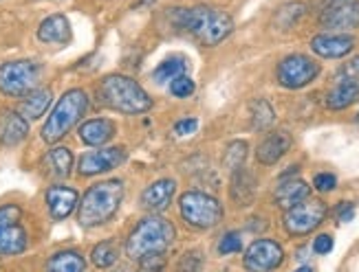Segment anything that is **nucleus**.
<instances>
[{
    "label": "nucleus",
    "instance_id": "1",
    "mask_svg": "<svg viewBox=\"0 0 359 272\" xmlns=\"http://www.w3.org/2000/svg\"><path fill=\"white\" fill-rule=\"evenodd\" d=\"M177 231L172 222L161 215H150L133 229L126 239V252L130 259L148 262V259H161V255L175 244Z\"/></svg>",
    "mask_w": 359,
    "mask_h": 272
},
{
    "label": "nucleus",
    "instance_id": "2",
    "mask_svg": "<svg viewBox=\"0 0 359 272\" xmlns=\"http://www.w3.org/2000/svg\"><path fill=\"white\" fill-rule=\"evenodd\" d=\"M175 22L179 29L187 31L194 40L203 46H216L221 44L231 31L233 20L231 15L214 9V7H192V9H175Z\"/></svg>",
    "mask_w": 359,
    "mask_h": 272
},
{
    "label": "nucleus",
    "instance_id": "3",
    "mask_svg": "<svg viewBox=\"0 0 359 272\" xmlns=\"http://www.w3.org/2000/svg\"><path fill=\"white\" fill-rule=\"evenodd\" d=\"M97 99L102 106L121 112V115H142V112H148L152 108L148 92L126 75L104 77L97 86Z\"/></svg>",
    "mask_w": 359,
    "mask_h": 272
},
{
    "label": "nucleus",
    "instance_id": "4",
    "mask_svg": "<svg viewBox=\"0 0 359 272\" xmlns=\"http://www.w3.org/2000/svg\"><path fill=\"white\" fill-rule=\"evenodd\" d=\"M123 200V182L121 180H102L93 185L82 202L80 211H77V222L84 229L102 227L108 220H113L119 211V204Z\"/></svg>",
    "mask_w": 359,
    "mask_h": 272
},
{
    "label": "nucleus",
    "instance_id": "5",
    "mask_svg": "<svg viewBox=\"0 0 359 272\" xmlns=\"http://www.w3.org/2000/svg\"><path fill=\"white\" fill-rule=\"evenodd\" d=\"M86 110L88 94L82 88H73L65 92L42 127V138L46 143H57L60 138H65L75 127V123L86 115Z\"/></svg>",
    "mask_w": 359,
    "mask_h": 272
},
{
    "label": "nucleus",
    "instance_id": "6",
    "mask_svg": "<svg viewBox=\"0 0 359 272\" xmlns=\"http://www.w3.org/2000/svg\"><path fill=\"white\" fill-rule=\"evenodd\" d=\"M42 77V66L31 59H15L0 64V92L7 97H25L36 90Z\"/></svg>",
    "mask_w": 359,
    "mask_h": 272
},
{
    "label": "nucleus",
    "instance_id": "7",
    "mask_svg": "<svg viewBox=\"0 0 359 272\" xmlns=\"http://www.w3.org/2000/svg\"><path fill=\"white\" fill-rule=\"evenodd\" d=\"M179 211L183 220L194 229L208 231L223 220V206L216 198L203 191H187L179 198Z\"/></svg>",
    "mask_w": 359,
    "mask_h": 272
},
{
    "label": "nucleus",
    "instance_id": "8",
    "mask_svg": "<svg viewBox=\"0 0 359 272\" xmlns=\"http://www.w3.org/2000/svg\"><path fill=\"white\" fill-rule=\"evenodd\" d=\"M29 246V233L22 222V209L18 204L0 206V257H13Z\"/></svg>",
    "mask_w": 359,
    "mask_h": 272
},
{
    "label": "nucleus",
    "instance_id": "9",
    "mask_svg": "<svg viewBox=\"0 0 359 272\" xmlns=\"http://www.w3.org/2000/svg\"><path fill=\"white\" fill-rule=\"evenodd\" d=\"M326 213H329V209H326V204L322 200H309L306 198L300 204L287 209L283 222H285V229L289 235L302 237V235L313 233L324 222Z\"/></svg>",
    "mask_w": 359,
    "mask_h": 272
},
{
    "label": "nucleus",
    "instance_id": "10",
    "mask_svg": "<svg viewBox=\"0 0 359 272\" xmlns=\"http://www.w3.org/2000/svg\"><path fill=\"white\" fill-rule=\"evenodd\" d=\"M276 75L280 86H285L289 90H300L320 75V64L316 59H311L309 55L295 53L278 64Z\"/></svg>",
    "mask_w": 359,
    "mask_h": 272
},
{
    "label": "nucleus",
    "instance_id": "11",
    "mask_svg": "<svg viewBox=\"0 0 359 272\" xmlns=\"http://www.w3.org/2000/svg\"><path fill=\"white\" fill-rule=\"evenodd\" d=\"M245 268L254 272L276 270L285 262V250L273 239H256L245 252Z\"/></svg>",
    "mask_w": 359,
    "mask_h": 272
},
{
    "label": "nucleus",
    "instance_id": "12",
    "mask_svg": "<svg viewBox=\"0 0 359 272\" xmlns=\"http://www.w3.org/2000/svg\"><path fill=\"white\" fill-rule=\"evenodd\" d=\"M126 161V150L123 148H106L97 152H88L84 154L80 161H77V171L80 176H97L104 171H111L119 167Z\"/></svg>",
    "mask_w": 359,
    "mask_h": 272
},
{
    "label": "nucleus",
    "instance_id": "13",
    "mask_svg": "<svg viewBox=\"0 0 359 272\" xmlns=\"http://www.w3.org/2000/svg\"><path fill=\"white\" fill-rule=\"evenodd\" d=\"M324 29L333 31H348L359 27V0H341L329 7L320 18Z\"/></svg>",
    "mask_w": 359,
    "mask_h": 272
},
{
    "label": "nucleus",
    "instance_id": "14",
    "mask_svg": "<svg viewBox=\"0 0 359 272\" xmlns=\"http://www.w3.org/2000/svg\"><path fill=\"white\" fill-rule=\"evenodd\" d=\"M311 49L320 57L339 59L346 57L355 49V38L348 34H322L311 40Z\"/></svg>",
    "mask_w": 359,
    "mask_h": 272
},
{
    "label": "nucleus",
    "instance_id": "15",
    "mask_svg": "<svg viewBox=\"0 0 359 272\" xmlns=\"http://www.w3.org/2000/svg\"><path fill=\"white\" fill-rule=\"evenodd\" d=\"M77 202H80V194L75 189L65 187V185H53L46 189V206L53 220H67L73 211Z\"/></svg>",
    "mask_w": 359,
    "mask_h": 272
},
{
    "label": "nucleus",
    "instance_id": "16",
    "mask_svg": "<svg viewBox=\"0 0 359 272\" xmlns=\"http://www.w3.org/2000/svg\"><path fill=\"white\" fill-rule=\"evenodd\" d=\"M175 191H177V182L170 180V178H161L157 182H152L150 187L144 189L142 206L150 213L165 211L170 206V202H172V198H175Z\"/></svg>",
    "mask_w": 359,
    "mask_h": 272
},
{
    "label": "nucleus",
    "instance_id": "17",
    "mask_svg": "<svg viewBox=\"0 0 359 272\" xmlns=\"http://www.w3.org/2000/svg\"><path fill=\"white\" fill-rule=\"evenodd\" d=\"M291 148V136L289 132H271L267 138H264L258 150H256V158L260 165H276L280 158H283Z\"/></svg>",
    "mask_w": 359,
    "mask_h": 272
},
{
    "label": "nucleus",
    "instance_id": "18",
    "mask_svg": "<svg viewBox=\"0 0 359 272\" xmlns=\"http://www.w3.org/2000/svg\"><path fill=\"white\" fill-rule=\"evenodd\" d=\"M256 187H258L256 176L249 171V169L241 167L236 171H231L229 196H231V200L236 202L238 206H249V204L254 202V198H256Z\"/></svg>",
    "mask_w": 359,
    "mask_h": 272
},
{
    "label": "nucleus",
    "instance_id": "19",
    "mask_svg": "<svg viewBox=\"0 0 359 272\" xmlns=\"http://www.w3.org/2000/svg\"><path fill=\"white\" fill-rule=\"evenodd\" d=\"M29 134V123L20 112H5L0 117V143L5 148H15Z\"/></svg>",
    "mask_w": 359,
    "mask_h": 272
},
{
    "label": "nucleus",
    "instance_id": "20",
    "mask_svg": "<svg viewBox=\"0 0 359 272\" xmlns=\"http://www.w3.org/2000/svg\"><path fill=\"white\" fill-rule=\"evenodd\" d=\"M355 101H359V79L353 77L339 79L326 94V108L329 110H346Z\"/></svg>",
    "mask_w": 359,
    "mask_h": 272
},
{
    "label": "nucleus",
    "instance_id": "21",
    "mask_svg": "<svg viewBox=\"0 0 359 272\" xmlns=\"http://www.w3.org/2000/svg\"><path fill=\"white\" fill-rule=\"evenodd\" d=\"M38 40L44 44H67L71 40V24L67 15L55 13L44 18L38 27Z\"/></svg>",
    "mask_w": 359,
    "mask_h": 272
},
{
    "label": "nucleus",
    "instance_id": "22",
    "mask_svg": "<svg viewBox=\"0 0 359 272\" xmlns=\"http://www.w3.org/2000/svg\"><path fill=\"white\" fill-rule=\"evenodd\" d=\"M115 132H117V125L111 119H90L82 123L80 138L90 148H100V145H106V143L115 136Z\"/></svg>",
    "mask_w": 359,
    "mask_h": 272
},
{
    "label": "nucleus",
    "instance_id": "23",
    "mask_svg": "<svg viewBox=\"0 0 359 272\" xmlns=\"http://www.w3.org/2000/svg\"><path fill=\"white\" fill-rule=\"evenodd\" d=\"M311 196V187L304 180H285L276 189L273 200L280 209H291V206L300 204L302 200H306Z\"/></svg>",
    "mask_w": 359,
    "mask_h": 272
},
{
    "label": "nucleus",
    "instance_id": "24",
    "mask_svg": "<svg viewBox=\"0 0 359 272\" xmlns=\"http://www.w3.org/2000/svg\"><path fill=\"white\" fill-rule=\"evenodd\" d=\"M51 99H53V94H51L49 88H36V90H31L29 94H25L18 112L25 119L36 121V119H40L44 115L46 108L51 106Z\"/></svg>",
    "mask_w": 359,
    "mask_h": 272
},
{
    "label": "nucleus",
    "instance_id": "25",
    "mask_svg": "<svg viewBox=\"0 0 359 272\" xmlns=\"http://www.w3.org/2000/svg\"><path fill=\"white\" fill-rule=\"evenodd\" d=\"M46 268L53 272H82L86 268V262L77 250H60L46 262Z\"/></svg>",
    "mask_w": 359,
    "mask_h": 272
},
{
    "label": "nucleus",
    "instance_id": "26",
    "mask_svg": "<svg viewBox=\"0 0 359 272\" xmlns=\"http://www.w3.org/2000/svg\"><path fill=\"white\" fill-rule=\"evenodd\" d=\"M44 163L51 169L53 176H57V178H67L73 167V154L67 148H53L49 154H46Z\"/></svg>",
    "mask_w": 359,
    "mask_h": 272
},
{
    "label": "nucleus",
    "instance_id": "27",
    "mask_svg": "<svg viewBox=\"0 0 359 272\" xmlns=\"http://www.w3.org/2000/svg\"><path fill=\"white\" fill-rule=\"evenodd\" d=\"M249 112H252L254 130H267V127H271L276 121V112H273L271 103L264 99H254L252 106H249Z\"/></svg>",
    "mask_w": 359,
    "mask_h": 272
},
{
    "label": "nucleus",
    "instance_id": "28",
    "mask_svg": "<svg viewBox=\"0 0 359 272\" xmlns=\"http://www.w3.org/2000/svg\"><path fill=\"white\" fill-rule=\"evenodd\" d=\"M185 73V59L183 57H170L165 62H161L157 69H154L152 77H154V82L157 84H168V82H172L175 77L183 75Z\"/></svg>",
    "mask_w": 359,
    "mask_h": 272
},
{
    "label": "nucleus",
    "instance_id": "29",
    "mask_svg": "<svg viewBox=\"0 0 359 272\" xmlns=\"http://www.w3.org/2000/svg\"><path fill=\"white\" fill-rule=\"evenodd\" d=\"M90 257L97 268H108L119 259V246L113 242V239H104V242H100L95 248H93Z\"/></svg>",
    "mask_w": 359,
    "mask_h": 272
},
{
    "label": "nucleus",
    "instance_id": "30",
    "mask_svg": "<svg viewBox=\"0 0 359 272\" xmlns=\"http://www.w3.org/2000/svg\"><path fill=\"white\" fill-rule=\"evenodd\" d=\"M247 143L245 141H233L227 145L225 154H223V167L227 171H236L241 167H245V161H247Z\"/></svg>",
    "mask_w": 359,
    "mask_h": 272
},
{
    "label": "nucleus",
    "instance_id": "31",
    "mask_svg": "<svg viewBox=\"0 0 359 272\" xmlns=\"http://www.w3.org/2000/svg\"><path fill=\"white\" fill-rule=\"evenodd\" d=\"M302 13H304V5H300V3L285 5L283 9L278 11L276 22H280V24H283V27L287 29V27L295 24V20H298V18H302Z\"/></svg>",
    "mask_w": 359,
    "mask_h": 272
},
{
    "label": "nucleus",
    "instance_id": "32",
    "mask_svg": "<svg viewBox=\"0 0 359 272\" xmlns=\"http://www.w3.org/2000/svg\"><path fill=\"white\" fill-rule=\"evenodd\" d=\"M194 88H196L194 82L187 75H179L170 82V90H172L175 97H190V94L194 92Z\"/></svg>",
    "mask_w": 359,
    "mask_h": 272
},
{
    "label": "nucleus",
    "instance_id": "33",
    "mask_svg": "<svg viewBox=\"0 0 359 272\" xmlns=\"http://www.w3.org/2000/svg\"><path fill=\"white\" fill-rule=\"evenodd\" d=\"M241 248H243V239H241L238 233H233V231L227 233V235H223L221 244H218V252H221V255L241 252Z\"/></svg>",
    "mask_w": 359,
    "mask_h": 272
},
{
    "label": "nucleus",
    "instance_id": "34",
    "mask_svg": "<svg viewBox=\"0 0 359 272\" xmlns=\"http://www.w3.org/2000/svg\"><path fill=\"white\" fill-rule=\"evenodd\" d=\"M313 185L318 191H333L335 185H337V178L333 173H318L313 178Z\"/></svg>",
    "mask_w": 359,
    "mask_h": 272
},
{
    "label": "nucleus",
    "instance_id": "35",
    "mask_svg": "<svg viewBox=\"0 0 359 272\" xmlns=\"http://www.w3.org/2000/svg\"><path fill=\"white\" fill-rule=\"evenodd\" d=\"M313 250L318 255H326L333 250V237L331 235H318V239L313 242Z\"/></svg>",
    "mask_w": 359,
    "mask_h": 272
},
{
    "label": "nucleus",
    "instance_id": "36",
    "mask_svg": "<svg viewBox=\"0 0 359 272\" xmlns=\"http://www.w3.org/2000/svg\"><path fill=\"white\" fill-rule=\"evenodd\" d=\"M196 127H198V121L196 119H183V121H179L175 125V132L181 134V136H185V134H194Z\"/></svg>",
    "mask_w": 359,
    "mask_h": 272
},
{
    "label": "nucleus",
    "instance_id": "37",
    "mask_svg": "<svg viewBox=\"0 0 359 272\" xmlns=\"http://www.w3.org/2000/svg\"><path fill=\"white\" fill-rule=\"evenodd\" d=\"M346 77H353V79H359V57L351 59L348 64H344V69H341Z\"/></svg>",
    "mask_w": 359,
    "mask_h": 272
},
{
    "label": "nucleus",
    "instance_id": "38",
    "mask_svg": "<svg viewBox=\"0 0 359 272\" xmlns=\"http://www.w3.org/2000/svg\"><path fill=\"white\" fill-rule=\"evenodd\" d=\"M337 215H339L341 222H348L353 217V204L351 202H341L339 209H337Z\"/></svg>",
    "mask_w": 359,
    "mask_h": 272
}]
</instances>
